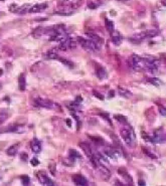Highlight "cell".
Wrapping results in <instances>:
<instances>
[{
  "instance_id": "6da1fadb",
  "label": "cell",
  "mask_w": 166,
  "mask_h": 186,
  "mask_svg": "<svg viewBox=\"0 0 166 186\" xmlns=\"http://www.w3.org/2000/svg\"><path fill=\"white\" fill-rule=\"evenodd\" d=\"M120 135L122 139L124 140V142H125L129 147H131V148L135 147V145H136V135H135V133H134V130H133L129 125L125 124V126L123 128H121Z\"/></svg>"
},
{
  "instance_id": "7a4b0ae2",
  "label": "cell",
  "mask_w": 166,
  "mask_h": 186,
  "mask_svg": "<svg viewBox=\"0 0 166 186\" xmlns=\"http://www.w3.org/2000/svg\"><path fill=\"white\" fill-rule=\"evenodd\" d=\"M144 62H145L146 71L152 74H156L158 73L160 68V62L154 57H144Z\"/></svg>"
},
{
  "instance_id": "3957f363",
  "label": "cell",
  "mask_w": 166,
  "mask_h": 186,
  "mask_svg": "<svg viewBox=\"0 0 166 186\" xmlns=\"http://www.w3.org/2000/svg\"><path fill=\"white\" fill-rule=\"evenodd\" d=\"M79 146H80V148H81L83 151L85 152V154L87 155L88 158H89V160L91 161V163L93 164L94 167H97L99 164H100V161L98 160V158L96 157V154H95V152L93 151L92 148H91V146L89 145L88 143H85V142H81L79 144Z\"/></svg>"
},
{
  "instance_id": "277c9868",
  "label": "cell",
  "mask_w": 166,
  "mask_h": 186,
  "mask_svg": "<svg viewBox=\"0 0 166 186\" xmlns=\"http://www.w3.org/2000/svg\"><path fill=\"white\" fill-rule=\"evenodd\" d=\"M77 42L81 44L82 48L86 49L87 51L97 52L100 51V48H101V46H99L96 42H94V41L91 39H86V38H84V37H77Z\"/></svg>"
},
{
  "instance_id": "5b68a950",
  "label": "cell",
  "mask_w": 166,
  "mask_h": 186,
  "mask_svg": "<svg viewBox=\"0 0 166 186\" xmlns=\"http://www.w3.org/2000/svg\"><path fill=\"white\" fill-rule=\"evenodd\" d=\"M130 63H131V66L134 71H146L144 57H141L137 54H132V57H130Z\"/></svg>"
},
{
  "instance_id": "8992f818",
  "label": "cell",
  "mask_w": 166,
  "mask_h": 186,
  "mask_svg": "<svg viewBox=\"0 0 166 186\" xmlns=\"http://www.w3.org/2000/svg\"><path fill=\"white\" fill-rule=\"evenodd\" d=\"M35 104L37 105V106L39 107H42V108H46V109H60V106L57 104H55V103L51 102V100H48V99H37L35 100Z\"/></svg>"
},
{
  "instance_id": "52a82bcc",
  "label": "cell",
  "mask_w": 166,
  "mask_h": 186,
  "mask_svg": "<svg viewBox=\"0 0 166 186\" xmlns=\"http://www.w3.org/2000/svg\"><path fill=\"white\" fill-rule=\"evenodd\" d=\"M83 0H62L60 5H62L63 8H68V9H76L82 5Z\"/></svg>"
},
{
  "instance_id": "ba28073f",
  "label": "cell",
  "mask_w": 166,
  "mask_h": 186,
  "mask_svg": "<svg viewBox=\"0 0 166 186\" xmlns=\"http://www.w3.org/2000/svg\"><path fill=\"white\" fill-rule=\"evenodd\" d=\"M77 48V41L68 36L66 40L60 42L59 48L62 51H66V49H74Z\"/></svg>"
},
{
  "instance_id": "9c48e42d",
  "label": "cell",
  "mask_w": 166,
  "mask_h": 186,
  "mask_svg": "<svg viewBox=\"0 0 166 186\" xmlns=\"http://www.w3.org/2000/svg\"><path fill=\"white\" fill-rule=\"evenodd\" d=\"M96 168L98 169L100 176H101L102 178L104 179V181H108V180L110 179V177H111V172H110L109 169H108L104 164L100 163V164H99L98 166H97Z\"/></svg>"
},
{
  "instance_id": "30bf717a",
  "label": "cell",
  "mask_w": 166,
  "mask_h": 186,
  "mask_svg": "<svg viewBox=\"0 0 166 186\" xmlns=\"http://www.w3.org/2000/svg\"><path fill=\"white\" fill-rule=\"evenodd\" d=\"M103 153L105 154V156L107 158H110V159H117V158L120 156V152L118 151L117 149L112 148V147H106L104 148Z\"/></svg>"
},
{
  "instance_id": "8fae6325",
  "label": "cell",
  "mask_w": 166,
  "mask_h": 186,
  "mask_svg": "<svg viewBox=\"0 0 166 186\" xmlns=\"http://www.w3.org/2000/svg\"><path fill=\"white\" fill-rule=\"evenodd\" d=\"M37 177H38V180H39V182L41 183L42 185H45V186H52L54 185V182L52 181V180L48 177L45 173H44L43 171H38L37 173Z\"/></svg>"
},
{
  "instance_id": "7c38bea8",
  "label": "cell",
  "mask_w": 166,
  "mask_h": 186,
  "mask_svg": "<svg viewBox=\"0 0 166 186\" xmlns=\"http://www.w3.org/2000/svg\"><path fill=\"white\" fill-rule=\"evenodd\" d=\"M46 7H48V3H45V2H43V3H36V4L30 6L28 12H30V13L41 12V11H43Z\"/></svg>"
},
{
  "instance_id": "4fadbf2b",
  "label": "cell",
  "mask_w": 166,
  "mask_h": 186,
  "mask_svg": "<svg viewBox=\"0 0 166 186\" xmlns=\"http://www.w3.org/2000/svg\"><path fill=\"white\" fill-rule=\"evenodd\" d=\"M111 33V39L114 42L116 45H119V44H121V42L123 41V35L121 34L120 32L117 31V30H113Z\"/></svg>"
},
{
  "instance_id": "5bb4252c",
  "label": "cell",
  "mask_w": 166,
  "mask_h": 186,
  "mask_svg": "<svg viewBox=\"0 0 166 186\" xmlns=\"http://www.w3.org/2000/svg\"><path fill=\"white\" fill-rule=\"evenodd\" d=\"M87 35H88L89 39L93 40L94 42H96L99 46H102V44L104 43V39H103V38H102L101 36H99V35L95 34V33H93V32H88V33H87Z\"/></svg>"
},
{
  "instance_id": "9a60e30c",
  "label": "cell",
  "mask_w": 166,
  "mask_h": 186,
  "mask_svg": "<svg viewBox=\"0 0 166 186\" xmlns=\"http://www.w3.org/2000/svg\"><path fill=\"white\" fill-rule=\"evenodd\" d=\"M73 180H74V182L76 183L77 185H80V186H85V185H88V180L86 179L84 176L80 175V174H77V175H74V176H73Z\"/></svg>"
},
{
  "instance_id": "2e32d148",
  "label": "cell",
  "mask_w": 166,
  "mask_h": 186,
  "mask_svg": "<svg viewBox=\"0 0 166 186\" xmlns=\"http://www.w3.org/2000/svg\"><path fill=\"white\" fill-rule=\"evenodd\" d=\"M96 74H97V77H98L100 80L107 79V77H108V74H107L106 69H105L103 66H100V65H98L96 68Z\"/></svg>"
},
{
  "instance_id": "e0dca14e",
  "label": "cell",
  "mask_w": 166,
  "mask_h": 186,
  "mask_svg": "<svg viewBox=\"0 0 166 186\" xmlns=\"http://www.w3.org/2000/svg\"><path fill=\"white\" fill-rule=\"evenodd\" d=\"M31 150L34 153H39L41 151V142L37 139H34V140L31 142Z\"/></svg>"
},
{
  "instance_id": "ac0fdd59",
  "label": "cell",
  "mask_w": 166,
  "mask_h": 186,
  "mask_svg": "<svg viewBox=\"0 0 166 186\" xmlns=\"http://www.w3.org/2000/svg\"><path fill=\"white\" fill-rule=\"evenodd\" d=\"M30 6H31V5L28 3H25V4L21 5V6H18L17 9L15 10V13H17V14H25V13L28 12Z\"/></svg>"
},
{
  "instance_id": "d6986e66",
  "label": "cell",
  "mask_w": 166,
  "mask_h": 186,
  "mask_svg": "<svg viewBox=\"0 0 166 186\" xmlns=\"http://www.w3.org/2000/svg\"><path fill=\"white\" fill-rule=\"evenodd\" d=\"M118 173L120 174V175L123 176V178H125L126 179V181H129L130 183H133V180H132V177L129 175L128 174V172L126 171V169L125 168H119L118 169Z\"/></svg>"
},
{
  "instance_id": "ffe728a7",
  "label": "cell",
  "mask_w": 166,
  "mask_h": 186,
  "mask_svg": "<svg viewBox=\"0 0 166 186\" xmlns=\"http://www.w3.org/2000/svg\"><path fill=\"white\" fill-rule=\"evenodd\" d=\"M18 87L20 91H24L26 88V80H25V76L23 74H21L18 77Z\"/></svg>"
},
{
  "instance_id": "44dd1931",
  "label": "cell",
  "mask_w": 166,
  "mask_h": 186,
  "mask_svg": "<svg viewBox=\"0 0 166 186\" xmlns=\"http://www.w3.org/2000/svg\"><path fill=\"white\" fill-rule=\"evenodd\" d=\"M147 82L149 83V84L153 85L155 86V87H160V86L163 85V82L160 79H158V77H148L147 79Z\"/></svg>"
},
{
  "instance_id": "7402d4cb",
  "label": "cell",
  "mask_w": 166,
  "mask_h": 186,
  "mask_svg": "<svg viewBox=\"0 0 166 186\" xmlns=\"http://www.w3.org/2000/svg\"><path fill=\"white\" fill-rule=\"evenodd\" d=\"M18 148H19V144H14V145H11L9 148L7 149V151H6L7 155H9V156H14V155L17 153Z\"/></svg>"
},
{
  "instance_id": "603a6c76",
  "label": "cell",
  "mask_w": 166,
  "mask_h": 186,
  "mask_svg": "<svg viewBox=\"0 0 166 186\" xmlns=\"http://www.w3.org/2000/svg\"><path fill=\"white\" fill-rule=\"evenodd\" d=\"M59 52L55 48H52L51 51H48V54H46V57H48V60H57V57H59Z\"/></svg>"
},
{
  "instance_id": "cb8c5ba5",
  "label": "cell",
  "mask_w": 166,
  "mask_h": 186,
  "mask_svg": "<svg viewBox=\"0 0 166 186\" xmlns=\"http://www.w3.org/2000/svg\"><path fill=\"white\" fill-rule=\"evenodd\" d=\"M118 93L119 95L124 97V98H130V97H132V93L128 90H126V89H123V88H120L119 87L118 89Z\"/></svg>"
},
{
  "instance_id": "d4e9b609",
  "label": "cell",
  "mask_w": 166,
  "mask_h": 186,
  "mask_svg": "<svg viewBox=\"0 0 166 186\" xmlns=\"http://www.w3.org/2000/svg\"><path fill=\"white\" fill-rule=\"evenodd\" d=\"M10 132L12 133H23L24 132V127L23 126H19V125H14V126H11L9 129Z\"/></svg>"
},
{
  "instance_id": "484cf974",
  "label": "cell",
  "mask_w": 166,
  "mask_h": 186,
  "mask_svg": "<svg viewBox=\"0 0 166 186\" xmlns=\"http://www.w3.org/2000/svg\"><path fill=\"white\" fill-rule=\"evenodd\" d=\"M68 153H70V158H71V159H74H74H81L82 158L81 154L74 149H71L70 151H68Z\"/></svg>"
},
{
  "instance_id": "4316f807",
  "label": "cell",
  "mask_w": 166,
  "mask_h": 186,
  "mask_svg": "<svg viewBox=\"0 0 166 186\" xmlns=\"http://www.w3.org/2000/svg\"><path fill=\"white\" fill-rule=\"evenodd\" d=\"M105 25H106V28L109 32H112L114 30V23H113V21L109 20L108 18L105 19Z\"/></svg>"
},
{
  "instance_id": "83f0119b",
  "label": "cell",
  "mask_w": 166,
  "mask_h": 186,
  "mask_svg": "<svg viewBox=\"0 0 166 186\" xmlns=\"http://www.w3.org/2000/svg\"><path fill=\"white\" fill-rule=\"evenodd\" d=\"M57 60H60V62L63 63V65H66V66H68V68H74V63L71 62H70V60H68L63 59V57H57Z\"/></svg>"
},
{
  "instance_id": "f1b7e54d",
  "label": "cell",
  "mask_w": 166,
  "mask_h": 186,
  "mask_svg": "<svg viewBox=\"0 0 166 186\" xmlns=\"http://www.w3.org/2000/svg\"><path fill=\"white\" fill-rule=\"evenodd\" d=\"M54 14H57V15H71L73 14V10L71 9H65V10H60V11H55Z\"/></svg>"
},
{
  "instance_id": "f546056e",
  "label": "cell",
  "mask_w": 166,
  "mask_h": 186,
  "mask_svg": "<svg viewBox=\"0 0 166 186\" xmlns=\"http://www.w3.org/2000/svg\"><path fill=\"white\" fill-rule=\"evenodd\" d=\"M90 139H92L94 142H96L97 144H104V140L100 137H95V136H89Z\"/></svg>"
},
{
  "instance_id": "4dcf8cb0",
  "label": "cell",
  "mask_w": 166,
  "mask_h": 186,
  "mask_svg": "<svg viewBox=\"0 0 166 186\" xmlns=\"http://www.w3.org/2000/svg\"><path fill=\"white\" fill-rule=\"evenodd\" d=\"M115 119H116V120H117L118 122H120V123L127 124L126 118L124 117V116H122V115H116V116H115Z\"/></svg>"
},
{
  "instance_id": "1f68e13d",
  "label": "cell",
  "mask_w": 166,
  "mask_h": 186,
  "mask_svg": "<svg viewBox=\"0 0 166 186\" xmlns=\"http://www.w3.org/2000/svg\"><path fill=\"white\" fill-rule=\"evenodd\" d=\"M100 116H101V117L103 118V119H105V120H106L108 123H109V125H111V126H112V122H111L109 115H108L107 113H101V114H100Z\"/></svg>"
},
{
  "instance_id": "d6a6232c",
  "label": "cell",
  "mask_w": 166,
  "mask_h": 186,
  "mask_svg": "<svg viewBox=\"0 0 166 186\" xmlns=\"http://www.w3.org/2000/svg\"><path fill=\"white\" fill-rule=\"evenodd\" d=\"M143 152H144V153H145L146 155H148L149 157L153 158V159H156V158H157V156H155V155H154L153 153H151V152L149 151V150L146 149V148H143Z\"/></svg>"
},
{
  "instance_id": "836d02e7",
  "label": "cell",
  "mask_w": 166,
  "mask_h": 186,
  "mask_svg": "<svg viewBox=\"0 0 166 186\" xmlns=\"http://www.w3.org/2000/svg\"><path fill=\"white\" fill-rule=\"evenodd\" d=\"M21 179H22V184L23 185H28L29 184V177L28 176H26V175H23L21 177Z\"/></svg>"
},
{
  "instance_id": "e575fe53",
  "label": "cell",
  "mask_w": 166,
  "mask_h": 186,
  "mask_svg": "<svg viewBox=\"0 0 166 186\" xmlns=\"http://www.w3.org/2000/svg\"><path fill=\"white\" fill-rule=\"evenodd\" d=\"M158 110H159V113L161 114L162 116H164V117H166V108L164 106H161V105H159L158 106Z\"/></svg>"
},
{
  "instance_id": "d590c367",
  "label": "cell",
  "mask_w": 166,
  "mask_h": 186,
  "mask_svg": "<svg viewBox=\"0 0 166 186\" xmlns=\"http://www.w3.org/2000/svg\"><path fill=\"white\" fill-rule=\"evenodd\" d=\"M30 163H31L32 166H37L38 164H39V161H38L36 158H32L31 161H30Z\"/></svg>"
},
{
  "instance_id": "8d00e7d4",
  "label": "cell",
  "mask_w": 166,
  "mask_h": 186,
  "mask_svg": "<svg viewBox=\"0 0 166 186\" xmlns=\"http://www.w3.org/2000/svg\"><path fill=\"white\" fill-rule=\"evenodd\" d=\"M49 170H51V173L52 174V175H54V172H55V164H51L49 165Z\"/></svg>"
},
{
  "instance_id": "74e56055",
  "label": "cell",
  "mask_w": 166,
  "mask_h": 186,
  "mask_svg": "<svg viewBox=\"0 0 166 186\" xmlns=\"http://www.w3.org/2000/svg\"><path fill=\"white\" fill-rule=\"evenodd\" d=\"M94 96L97 97L99 100H104V96L103 95H101V94H99V93H97V92H94Z\"/></svg>"
},
{
  "instance_id": "f35d334b",
  "label": "cell",
  "mask_w": 166,
  "mask_h": 186,
  "mask_svg": "<svg viewBox=\"0 0 166 186\" xmlns=\"http://www.w3.org/2000/svg\"><path fill=\"white\" fill-rule=\"evenodd\" d=\"M6 118H7V115L5 113L0 114V123H1V122H3Z\"/></svg>"
},
{
  "instance_id": "ab89813d",
  "label": "cell",
  "mask_w": 166,
  "mask_h": 186,
  "mask_svg": "<svg viewBox=\"0 0 166 186\" xmlns=\"http://www.w3.org/2000/svg\"><path fill=\"white\" fill-rule=\"evenodd\" d=\"M20 158H21L22 160L25 161V160L27 159V154H26V153H22V154L20 155Z\"/></svg>"
},
{
  "instance_id": "60d3db41",
  "label": "cell",
  "mask_w": 166,
  "mask_h": 186,
  "mask_svg": "<svg viewBox=\"0 0 166 186\" xmlns=\"http://www.w3.org/2000/svg\"><path fill=\"white\" fill-rule=\"evenodd\" d=\"M74 102L77 103V104H79V103H82V102H83L82 97H77V98H76V101H74Z\"/></svg>"
},
{
  "instance_id": "b9f144b4",
  "label": "cell",
  "mask_w": 166,
  "mask_h": 186,
  "mask_svg": "<svg viewBox=\"0 0 166 186\" xmlns=\"http://www.w3.org/2000/svg\"><path fill=\"white\" fill-rule=\"evenodd\" d=\"M138 185H146V183L142 181V180H139V182H138Z\"/></svg>"
},
{
  "instance_id": "7bdbcfd3",
  "label": "cell",
  "mask_w": 166,
  "mask_h": 186,
  "mask_svg": "<svg viewBox=\"0 0 166 186\" xmlns=\"http://www.w3.org/2000/svg\"><path fill=\"white\" fill-rule=\"evenodd\" d=\"M89 7L90 8H96V5H94L93 3H90L89 4Z\"/></svg>"
},
{
  "instance_id": "ee69618b",
  "label": "cell",
  "mask_w": 166,
  "mask_h": 186,
  "mask_svg": "<svg viewBox=\"0 0 166 186\" xmlns=\"http://www.w3.org/2000/svg\"><path fill=\"white\" fill-rule=\"evenodd\" d=\"M161 3L163 6H166V0H161Z\"/></svg>"
},
{
  "instance_id": "f6af8a7d",
  "label": "cell",
  "mask_w": 166,
  "mask_h": 186,
  "mask_svg": "<svg viewBox=\"0 0 166 186\" xmlns=\"http://www.w3.org/2000/svg\"><path fill=\"white\" fill-rule=\"evenodd\" d=\"M114 96V91H111V93H110V97H113Z\"/></svg>"
},
{
  "instance_id": "bcb514c9",
  "label": "cell",
  "mask_w": 166,
  "mask_h": 186,
  "mask_svg": "<svg viewBox=\"0 0 166 186\" xmlns=\"http://www.w3.org/2000/svg\"><path fill=\"white\" fill-rule=\"evenodd\" d=\"M66 123H68V126H71V120H68H68H66Z\"/></svg>"
},
{
  "instance_id": "7dc6e473",
  "label": "cell",
  "mask_w": 166,
  "mask_h": 186,
  "mask_svg": "<svg viewBox=\"0 0 166 186\" xmlns=\"http://www.w3.org/2000/svg\"><path fill=\"white\" fill-rule=\"evenodd\" d=\"M2 73H3V71H2V69H0V76L2 74Z\"/></svg>"
},
{
  "instance_id": "c3c4849f",
  "label": "cell",
  "mask_w": 166,
  "mask_h": 186,
  "mask_svg": "<svg viewBox=\"0 0 166 186\" xmlns=\"http://www.w3.org/2000/svg\"><path fill=\"white\" fill-rule=\"evenodd\" d=\"M118 1H128V0H118Z\"/></svg>"
},
{
  "instance_id": "681fc988",
  "label": "cell",
  "mask_w": 166,
  "mask_h": 186,
  "mask_svg": "<svg viewBox=\"0 0 166 186\" xmlns=\"http://www.w3.org/2000/svg\"><path fill=\"white\" fill-rule=\"evenodd\" d=\"M0 89H1V84H0Z\"/></svg>"
},
{
  "instance_id": "f907efd6",
  "label": "cell",
  "mask_w": 166,
  "mask_h": 186,
  "mask_svg": "<svg viewBox=\"0 0 166 186\" xmlns=\"http://www.w3.org/2000/svg\"><path fill=\"white\" fill-rule=\"evenodd\" d=\"M1 1H5V0H1Z\"/></svg>"
},
{
  "instance_id": "816d5d0a",
  "label": "cell",
  "mask_w": 166,
  "mask_h": 186,
  "mask_svg": "<svg viewBox=\"0 0 166 186\" xmlns=\"http://www.w3.org/2000/svg\"><path fill=\"white\" fill-rule=\"evenodd\" d=\"M0 179H1V177H0Z\"/></svg>"
}]
</instances>
